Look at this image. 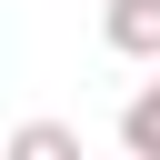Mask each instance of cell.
I'll return each mask as SVG.
<instances>
[{
  "label": "cell",
  "instance_id": "obj_1",
  "mask_svg": "<svg viewBox=\"0 0 160 160\" xmlns=\"http://www.w3.org/2000/svg\"><path fill=\"white\" fill-rule=\"evenodd\" d=\"M100 40L120 60H160V0H100Z\"/></svg>",
  "mask_w": 160,
  "mask_h": 160
},
{
  "label": "cell",
  "instance_id": "obj_2",
  "mask_svg": "<svg viewBox=\"0 0 160 160\" xmlns=\"http://www.w3.org/2000/svg\"><path fill=\"white\" fill-rule=\"evenodd\" d=\"M10 160H90V150H80L70 120H20L10 130Z\"/></svg>",
  "mask_w": 160,
  "mask_h": 160
},
{
  "label": "cell",
  "instance_id": "obj_3",
  "mask_svg": "<svg viewBox=\"0 0 160 160\" xmlns=\"http://www.w3.org/2000/svg\"><path fill=\"white\" fill-rule=\"evenodd\" d=\"M120 150H140V160H160V80L120 110Z\"/></svg>",
  "mask_w": 160,
  "mask_h": 160
},
{
  "label": "cell",
  "instance_id": "obj_4",
  "mask_svg": "<svg viewBox=\"0 0 160 160\" xmlns=\"http://www.w3.org/2000/svg\"><path fill=\"white\" fill-rule=\"evenodd\" d=\"M120 160H140V150H120Z\"/></svg>",
  "mask_w": 160,
  "mask_h": 160
}]
</instances>
